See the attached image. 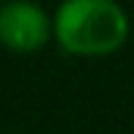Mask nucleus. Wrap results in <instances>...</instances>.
I'll return each mask as SVG.
<instances>
[{"mask_svg":"<svg viewBox=\"0 0 134 134\" xmlns=\"http://www.w3.org/2000/svg\"><path fill=\"white\" fill-rule=\"evenodd\" d=\"M131 19L118 0H60L52 14V38L77 58H104L129 41Z\"/></svg>","mask_w":134,"mask_h":134,"instance_id":"nucleus-1","label":"nucleus"},{"mask_svg":"<svg viewBox=\"0 0 134 134\" xmlns=\"http://www.w3.org/2000/svg\"><path fill=\"white\" fill-rule=\"evenodd\" d=\"M52 41V14L36 0H3L0 5V47L11 52H38Z\"/></svg>","mask_w":134,"mask_h":134,"instance_id":"nucleus-2","label":"nucleus"},{"mask_svg":"<svg viewBox=\"0 0 134 134\" xmlns=\"http://www.w3.org/2000/svg\"><path fill=\"white\" fill-rule=\"evenodd\" d=\"M0 5H3V0H0Z\"/></svg>","mask_w":134,"mask_h":134,"instance_id":"nucleus-3","label":"nucleus"}]
</instances>
